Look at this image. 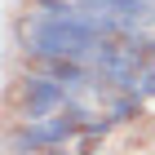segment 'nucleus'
I'll use <instances>...</instances> for the list:
<instances>
[{
  "instance_id": "nucleus-1",
  "label": "nucleus",
  "mask_w": 155,
  "mask_h": 155,
  "mask_svg": "<svg viewBox=\"0 0 155 155\" xmlns=\"http://www.w3.org/2000/svg\"><path fill=\"white\" fill-rule=\"evenodd\" d=\"M36 155H67V151H62V146H40Z\"/></svg>"
}]
</instances>
